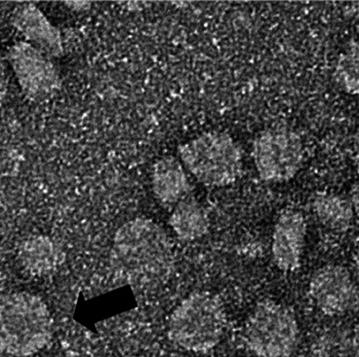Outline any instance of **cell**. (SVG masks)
<instances>
[{
  "mask_svg": "<svg viewBox=\"0 0 359 357\" xmlns=\"http://www.w3.org/2000/svg\"><path fill=\"white\" fill-rule=\"evenodd\" d=\"M22 267L31 275L43 277L54 274L66 259L65 252L50 237L39 235L24 241L19 248Z\"/></svg>",
  "mask_w": 359,
  "mask_h": 357,
  "instance_id": "obj_12",
  "label": "cell"
},
{
  "mask_svg": "<svg viewBox=\"0 0 359 357\" xmlns=\"http://www.w3.org/2000/svg\"><path fill=\"white\" fill-rule=\"evenodd\" d=\"M243 340L255 356L289 357L300 342L296 315L285 304L259 301L245 323Z\"/></svg>",
  "mask_w": 359,
  "mask_h": 357,
  "instance_id": "obj_5",
  "label": "cell"
},
{
  "mask_svg": "<svg viewBox=\"0 0 359 357\" xmlns=\"http://www.w3.org/2000/svg\"><path fill=\"white\" fill-rule=\"evenodd\" d=\"M66 4H69L70 8H74V6H76V11L77 12H79V11H83L86 10V8H90V2L88 1H81V2H66Z\"/></svg>",
  "mask_w": 359,
  "mask_h": 357,
  "instance_id": "obj_17",
  "label": "cell"
},
{
  "mask_svg": "<svg viewBox=\"0 0 359 357\" xmlns=\"http://www.w3.org/2000/svg\"><path fill=\"white\" fill-rule=\"evenodd\" d=\"M11 22L25 37L27 43L32 44L48 57L54 59L63 55L61 31L54 24L50 23V20L35 4H25L18 6Z\"/></svg>",
  "mask_w": 359,
  "mask_h": 357,
  "instance_id": "obj_10",
  "label": "cell"
},
{
  "mask_svg": "<svg viewBox=\"0 0 359 357\" xmlns=\"http://www.w3.org/2000/svg\"><path fill=\"white\" fill-rule=\"evenodd\" d=\"M319 221L334 232H346L353 219V204L334 194H319L313 201Z\"/></svg>",
  "mask_w": 359,
  "mask_h": 357,
  "instance_id": "obj_14",
  "label": "cell"
},
{
  "mask_svg": "<svg viewBox=\"0 0 359 357\" xmlns=\"http://www.w3.org/2000/svg\"><path fill=\"white\" fill-rule=\"evenodd\" d=\"M168 223L184 242H194L203 238L210 229L207 210L192 195L172 208Z\"/></svg>",
  "mask_w": 359,
  "mask_h": 357,
  "instance_id": "obj_13",
  "label": "cell"
},
{
  "mask_svg": "<svg viewBox=\"0 0 359 357\" xmlns=\"http://www.w3.org/2000/svg\"><path fill=\"white\" fill-rule=\"evenodd\" d=\"M182 163L203 185H233L243 174V152L228 133L210 131L181 144Z\"/></svg>",
  "mask_w": 359,
  "mask_h": 357,
  "instance_id": "obj_4",
  "label": "cell"
},
{
  "mask_svg": "<svg viewBox=\"0 0 359 357\" xmlns=\"http://www.w3.org/2000/svg\"><path fill=\"white\" fill-rule=\"evenodd\" d=\"M109 266L115 280L135 292L165 285L175 267L168 234L151 219L138 217L126 221L115 233Z\"/></svg>",
  "mask_w": 359,
  "mask_h": 357,
  "instance_id": "obj_1",
  "label": "cell"
},
{
  "mask_svg": "<svg viewBox=\"0 0 359 357\" xmlns=\"http://www.w3.org/2000/svg\"><path fill=\"white\" fill-rule=\"evenodd\" d=\"M53 334L52 315L36 294L15 292L0 301V350L4 353L34 356L48 345Z\"/></svg>",
  "mask_w": 359,
  "mask_h": 357,
  "instance_id": "obj_2",
  "label": "cell"
},
{
  "mask_svg": "<svg viewBox=\"0 0 359 357\" xmlns=\"http://www.w3.org/2000/svg\"><path fill=\"white\" fill-rule=\"evenodd\" d=\"M151 181L153 194L163 207L174 208L191 195L189 179L177 157L159 159L153 166Z\"/></svg>",
  "mask_w": 359,
  "mask_h": 357,
  "instance_id": "obj_11",
  "label": "cell"
},
{
  "mask_svg": "<svg viewBox=\"0 0 359 357\" xmlns=\"http://www.w3.org/2000/svg\"><path fill=\"white\" fill-rule=\"evenodd\" d=\"M304 144L296 131L273 127L261 132L252 144V159L266 183H287L304 164Z\"/></svg>",
  "mask_w": 359,
  "mask_h": 357,
  "instance_id": "obj_6",
  "label": "cell"
},
{
  "mask_svg": "<svg viewBox=\"0 0 359 357\" xmlns=\"http://www.w3.org/2000/svg\"><path fill=\"white\" fill-rule=\"evenodd\" d=\"M8 90V73L6 60L0 54V104L6 99Z\"/></svg>",
  "mask_w": 359,
  "mask_h": 357,
  "instance_id": "obj_16",
  "label": "cell"
},
{
  "mask_svg": "<svg viewBox=\"0 0 359 357\" xmlns=\"http://www.w3.org/2000/svg\"><path fill=\"white\" fill-rule=\"evenodd\" d=\"M309 294L319 310L329 316H339L358 307V287L351 275L340 265H327L312 275Z\"/></svg>",
  "mask_w": 359,
  "mask_h": 357,
  "instance_id": "obj_8",
  "label": "cell"
},
{
  "mask_svg": "<svg viewBox=\"0 0 359 357\" xmlns=\"http://www.w3.org/2000/svg\"><path fill=\"white\" fill-rule=\"evenodd\" d=\"M6 60L29 100L46 101L61 90L63 81L53 58L27 41L13 44Z\"/></svg>",
  "mask_w": 359,
  "mask_h": 357,
  "instance_id": "obj_7",
  "label": "cell"
},
{
  "mask_svg": "<svg viewBox=\"0 0 359 357\" xmlns=\"http://www.w3.org/2000/svg\"><path fill=\"white\" fill-rule=\"evenodd\" d=\"M358 44L351 41L347 50L339 58L334 75L339 86L350 95L358 94Z\"/></svg>",
  "mask_w": 359,
  "mask_h": 357,
  "instance_id": "obj_15",
  "label": "cell"
},
{
  "mask_svg": "<svg viewBox=\"0 0 359 357\" xmlns=\"http://www.w3.org/2000/svg\"><path fill=\"white\" fill-rule=\"evenodd\" d=\"M307 223L304 215L287 210L277 219L272 237V259L280 271L294 272L301 267Z\"/></svg>",
  "mask_w": 359,
  "mask_h": 357,
  "instance_id": "obj_9",
  "label": "cell"
},
{
  "mask_svg": "<svg viewBox=\"0 0 359 357\" xmlns=\"http://www.w3.org/2000/svg\"><path fill=\"white\" fill-rule=\"evenodd\" d=\"M227 315L220 297L195 292L172 311L168 325L170 340L182 349L207 353L223 338Z\"/></svg>",
  "mask_w": 359,
  "mask_h": 357,
  "instance_id": "obj_3",
  "label": "cell"
}]
</instances>
